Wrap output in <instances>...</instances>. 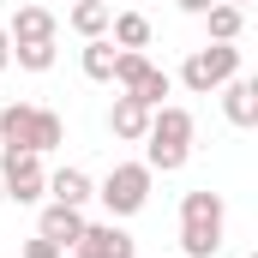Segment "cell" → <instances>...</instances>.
Returning <instances> with one entry per match:
<instances>
[{"label":"cell","instance_id":"obj_1","mask_svg":"<svg viewBox=\"0 0 258 258\" xmlns=\"http://www.w3.org/2000/svg\"><path fill=\"white\" fill-rule=\"evenodd\" d=\"M192 108H180V102H162V108H150V132H144V168L150 174H180L186 168V156H192Z\"/></svg>","mask_w":258,"mask_h":258},{"label":"cell","instance_id":"obj_2","mask_svg":"<svg viewBox=\"0 0 258 258\" xmlns=\"http://www.w3.org/2000/svg\"><path fill=\"white\" fill-rule=\"evenodd\" d=\"M222 228H228V204H222V192L198 186V192L180 198V258H216Z\"/></svg>","mask_w":258,"mask_h":258},{"label":"cell","instance_id":"obj_3","mask_svg":"<svg viewBox=\"0 0 258 258\" xmlns=\"http://www.w3.org/2000/svg\"><path fill=\"white\" fill-rule=\"evenodd\" d=\"M228 78H240V48H234V42H204V48H192V54L180 60V84H186L192 96L222 90Z\"/></svg>","mask_w":258,"mask_h":258},{"label":"cell","instance_id":"obj_4","mask_svg":"<svg viewBox=\"0 0 258 258\" xmlns=\"http://www.w3.org/2000/svg\"><path fill=\"white\" fill-rule=\"evenodd\" d=\"M150 180H156V174H150L144 162H114L108 180L96 186V198H102V210L120 222V216H138V210L150 204Z\"/></svg>","mask_w":258,"mask_h":258},{"label":"cell","instance_id":"obj_5","mask_svg":"<svg viewBox=\"0 0 258 258\" xmlns=\"http://www.w3.org/2000/svg\"><path fill=\"white\" fill-rule=\"evenodd\" d=\"M0 186H6L12 204H42V198H48V168H42V156L0 144Z\"/></svg>","mask_w":258,"mask_h":258},{"label":"cell","instance_id":"obj_6","mask_svg":"<svg viewBox=\"0 0 258 258\" xmlns=\"http://www.w3.org/2000/svg\"><path fill=\"white\" fill-rule=\"evenodd\" d=\"M72 252L78 258H138V240L108 216V222H84V234L72 240Z\"/></svg>","mask_w":258,"mask_h":258},{"label":"cell","instance_id":"obj_7","mask_svg":"<svg viewBox=\"0 0 258 258\" xmlns=\"http://www.w3.org/2000/svg\"><path fill=\"white\" fill-rule=\"evenodd\" d=\"M36 234H42V240H54V246L66 252V246L84 234V210H72V204H54V198H48V204H42V222H36Z\"/></svg>","mask_w":258,"mask_h":258},{"label":"cell","instance_id":"obj_8","mask_svg":"<svg viewBox=\"0 0 258 258\" xmlns=\"http://www.w3.org/2000/svg\"><path fill=\"white\" fill-rule=\"evenodd\" d=\"M6 36H12V42H54V36H60V18H54L48 6H18L12 24H6Z\"/></svg>","mask_w":258,"mask_h":258},{"label":"cell","instance_id":"obj_9","mask_svg":"<svg viewBox=\"0 0 258 258\" xmlns=\"http://www.w3.org/2000/svg\"><path fill=\"white\" fill-rule=\"evenodd\" d=\"M108 132L120 138V144H144V132H150V108L144 102H132L126 90L114 96V108H108Z\"/></svg>","mask_w":258,"mask_h":258},{"label":"cell","instance_id":"obj_10","mask_svg":"<svg viewBox=\"0 0 258 258\" xmlns=\"http://www.w3.org/2000/svg\"><path fill=\"white\" fill-rule=\"evenodd\" d=\"M222 114H228V126H258V84L252 78H228L222 84Z\"/></svg>","mask_w":258,"mask_h":258},{"label":"cell","instance_id":"obj_11","mask_svg":"<svg viewBox=\"0 0 258 258\" xmlns=\"http://www.w3.org/2000/svg\"><path fill=\"white\" fill-rule=\"evenodd\" d=\"M48 198H54V204H72V210H84V204L96 198V180H90L84 168H54V174H48Z\"/></svg>","mask_w":258,"mask_h":258},{"label":"cell","instance_id":"obj_12","mask_svg":"<svg viewBox=\"0 0 258 258\" xmlns=\"http://www.w3.org/2000/svg\"><path fill=\"white\" fill-rule=\"evenodd\" d=\"M30 132H36V102H6L0 108V144L6 150H30Z\"/></svg>","mask_w":258,"mask_h":258},{"label":"cell","instance_id":"obj_13","mask_svg":"<svg viewBox=\"0 0 258 258\" xmlns=\"http://www.w3.org/2000/svg\"><path fill=\"white\" fill-rule=\"evenodd\" d=\"M108 18H114V6L108 0H72V12H66V24L90 42V36H108Z\"/></svg>","mask_w":258,"mask_h":258},{"label":"cell","instance_id":"obj_14","mask_svg":"<svg viewBox=\"0 0 258 258\" xmlns=\"http://www.w3.org/2000/svg\"><path fill=\"white\" fill-rule=\"evenodd\" d=\"M108 42L114 48H150V18L144 12H114L108 18Z\"/></svg>","mask_w":258,"mask_h":258},{"label":"cell","instance_id":"obj_15","mask_svg":"<svg viewBox=\"0 0 258 258\" xmlns=\"http://www.w3.org/2000/svg\"><path fill=\"white\" fill-rule=\"evenodd\" d=\"M204 24H210V42H240V30H246V6L216 0V6L204 12Z\"/></svg>","mask_w":258,"mask_h":258},{"label":"cell","instance_id":"obj_16","mask_svg":"<svg viewBox=\"0 0 258 258\" xmlns=\"http://www.w3.org/2000/svg\"><path fill=\"white\" fill-rule=\"evenodd\" d=\"M114 54H120V48H114L108 36H90V42H84V54H78V66H84V78L108 84V78H114Z\"/></svg>","mask_w":258,"mask_h":258},{"label":"cell","instance_id":"obj_17","mask_svg":"<svg viewBox=\"0 0 258 258\" xmlns=\"http://www.w3.org/2000/svg\"><path fill=\"white\" fill-rule=\"evenodd\" d=\"M168 90H174V78H168V72H162V66L150 60V66H144V78H138V84H132L126 96H132V102H144V108H162V96H168Z\"/></svg>","mask_w":258,"mask_h":258},{"label":"cell","instance_id":"obj_18","mask_svg":"<svg viewBox=\"0 0 258 258\" xmlns=\"http://www.w3.org/2000/svg\"><path fill=\"white\" fill-rule=\"evenodd\" d=\"M66 144V120L54 114V108H36V132H30V150L36 156H48V150H60Z\"/></svg>","mask_w":258,"mask_h":258},{"label":"cell","instance_id":"obj_19","mask_svg":"<svg viewBox=\"0 0 258 258\" xmlns=\"http://www.w3.org/2000/svg\"><path fill=\"white\" fill-rule=\"evenodd\" d=\"M144 66H150V54H144V48H120V54H114V78H108V84L132 90V84L144 78Z\"/></svg>","mask_w":258,"mask_h":258},{"label":"cell","instance_id":"obj_20","mask_svg":"<svg viewBox=\"0 0 258 258\" xmlns=\"http://www.w3.org/2000/svg\"><path fill=\"white\" fill-rule=\"evenodd\" d=\"M12 60L24 72H48L54 66V42H12Z\"/></svg>","mask_w":258,"mask_h":258},{"label":"cell","instance_id":"obj_21","mask_svg":"<svg viewBox=\"0 0 258 258\" xmlns=\"http://www.w3.org/2000/svg\"><path fill=\"white\" fill-rule=\"evenodd\" d=\"M24 258H66V252L54 246V240H42V234H30V240H24Z\"/></svg>","mask_w":258,"mask_h":258},{"label":"cell","instance_id":"obj_22","mask_svg":"<svg viewBox=\"0 0 258 258\" xmlns=\"http://www.w3.org/2000/svg\"><path fill=\"white\" fill-rule=\"evenodd\" d=\"M12 66V36H6V24H0V72Z\"/></svg>","mask_w":258,"mask_h":258},{"label":"cell","instance_id":"obj_23","mask_svg":"<svg viewBox=\"0 0 258 258\" xmlns=\"http://www.w3.org/2000/svg\"><path fill=\"white\" fill-rule=\"evenodd\" d=\"M210 6H216V0H180V12H192V18H204Z\"/></svg>","mask_w":258,"mask_h":258},{"label":"cell","instance_id":"obj_24","mask_svg":"<svg viewBox=\"0 0 258 258\" xmlns=\"http://www.w3.org/2000/svg\"><path fill=\"white\" fill-rule=\"evenodd\" d=\"M228 6H252V0H228Z\"/></svg>","mask_w":258,"mask_h":258},{"label":"cell","instance_id":"obj_25","mask_svg":"<svg viewBox=\"0 0 258 258\" xmlns=\"http://www.w3.org/2000/svg\"><path fill=\"white\" fill-rule=\"evenodd\" d=\"M0 204H6V186H0Z\"/></svg>","mask_w":258,"mask_h":258},{"label":"cell","instance_id":"obj_26","mask_svg":"<svg viewBox=\"0 0 258 258\" xmlns=\"http://www.w3.org/2000/svg\"><path fill=\"white\" fill-rule=\"evenodd\" d=\"M108 6H114V0H108Z\"/></svg>","mask_w":258,"mask_h":258}]
</instances>
